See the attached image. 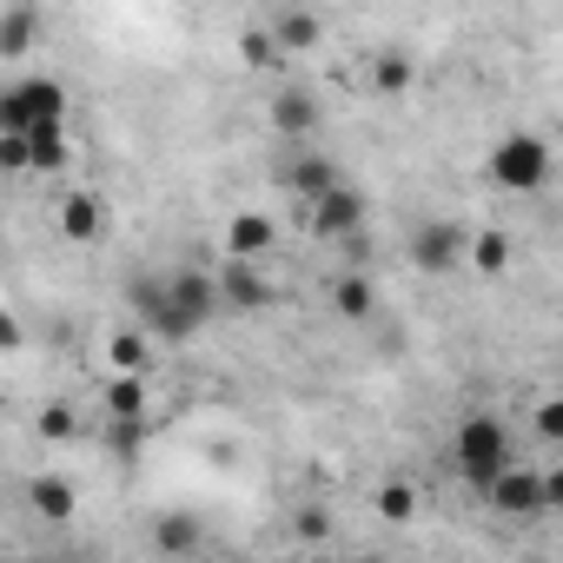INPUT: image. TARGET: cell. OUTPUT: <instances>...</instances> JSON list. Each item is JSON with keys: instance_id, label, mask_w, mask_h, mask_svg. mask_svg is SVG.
<instances>
[{"instance_id": "6da1fadb", "label": "cell", "mask_w": 563, "mask_h": 563, "mask_svg": "<svg viewBox=\"0 0 563 563\" xmlns=\"http://www.w3.org/2000/svg\"><path fill=\"white\" fill-rule=\"evenodd\" d=\"M133 312H140V332L146 339H166V345H179V339H192L212 312H219V286H212V272H146V278H133Z\"/></svg>"}, {"instance_id": "7a4b0ae2", "label": "cell", "mask_w": 563, "mask_h": 563, "mask_svg": "<svg viewBox=\"0 0 563 563\" xmlns=\"http://www.w3.org/2000/svg\"><path fill=\"white\" fill-rule=\"evenodd\" d=\"M451 464H457V477H464L471 490H484V484L510 464V431H504L490 411L464 418V424H457V438H451Z\"/></svg>"}, {"instance_id": "3957f363", "label": "cell", "mask_w": 563, "mask_h": 563, "mask_svg": "<svg viewBox=\"0 0 563 563\" xmlns=\"http://www.w3.org/2000/svg\"><path fill=\"white\" fill-rule=\"evenodd\" d=\"M67 120V87L34 74V80H14V93L0 100V133H34V126H60Z\"/></svg>"}, {"instance_id": "277c9868", "label": "cell", "mask_w": 563, "mask_h": 563, "mask_svg": "<svg viewBox=\"0 0 563 563\" xmlns=\"http://www.w3.org/2000/svg\"><path fill=\"white\" fill-rule=\"evenodd\" d=\"M484 497H490V510H504V517H543L556 497H563V484L556 477H537V471H523L517 457L484 484Z\"/></svg>"}, {"instance_id": "5b68a950", "label": "cell", "mask_w": 563, "mask_h": 563, "mask_svg": "<svg viewBox=\"0 0 563 563\" xmlns=\"http://www.w3.org/2000/svg\"><path fill=\"white\" fill-rule=\"evenodd\" d=\"M490 179L510 186V192H537V186L550 179V146H543L537 133H510V140H497V153H490Z\"/></svg>"}, {"instance_id": "8992f818", "label": "cell", "mask_w": 563, "mask_h": 563, "mask_svg": "<svg viewBox=\"0 0 563 563\" xmlns=\"http://www.w3.org/2000/svg\"><path fill=\"white\" fill-rule=\"evenodd\" d=\"M464 225L457 219H424L418 232H411V265L418 272H457V258H464Z\"/></svg>"}, {"instance_id": "52a82bcc", "label": "cell", "mask_w": 563, "mask_h": 563, "mask_svg": "<svg viewBox=\"0 0 563 563\" xmlns=\"http://www.w3.org/2000/svg\"><path fill=\"white\" fill-rule=\"evenodd\" d=\"M312 219H319V232H325V239H345V232H358V225H365V192L339 179L332 192H319V199H312Z\"/></svg>"}, {"instance_id": "ba28073f", "label": "cell", "mask_w": 563, "mask_h": 563, "mask_svg": "<svg viewBox=\"0 0 563 563\" xmlns=\"http://www.w3.org/2000/svg\"><path fill=\"white\" fill-rule=\"evenodd\" d=\"M212 286H219V306H239V312H258V306H272V286H265V278H258L245 258H232V265L212 278Z\"/></svg>"}, {"instance_id": "9c48e42d", "label": "cell", "mask_w": 563, "mask_h": 563, "mask_svg": "<svg viewBox=\"0 0 563 563\" xmlns=\"http://www.w3.org/2000/svg\"><path fill=\"white\" fill-rule=\"evenodd\" d=\"M272 126L286 133V140H312V133H319V100H312L306 87H278V100H272Z\"/></svg>"}, {"instance_id": "30bf717a", "label": "cell", "mask_w": 563, "mask_h": 563, "mask_svg": "<svg viewBox=\"0 0 563 563\" xmlns=\"http://www.w3.org/2000/svg\"><path fill=\"white\" fill-rule=\"evenodd\" d=\"M67 159H74L67 120H60V126H34V133H27V173H60Z\"/></svg>"}, {"instance_id": "8fae6325", "label": "cell", "mask_w": 563, "mask_h": 563, "mask_svg": "<svg viewBox=\"0 0 563 563\" xmlns=\"http://www.w3.org/2000/svg\"><path fill=\"white\" fill-rule=\"evenodd\" d=\"M286 186H292L299 199H319V192H332V186H339V166H332V159H319V153H299V159L286 166Z\"/></svg>"}, {"instance_id": "7c38bea8", "label": "cell", "mask_w": 563, "mask_h": 563, "mask_svg": "<svg viewBox=\"0 0 563 563\" xmlns=\"http://www.w3.org/2000/svg\"><path fill=\"white\" fill-rule=\"evenodd\" d=\"M34 34H41V14L34 8H8L0 14V60H21L34 47Z\"/></svg>"}, {"instance_id": "4fadbf2b", "label": "cell", "mask_w": 563, "mask_h": 563, "mask_svg": "<svg viewBox=\"0 0 563 563\" xmlns=\"http://www.w3.org/2000/svg\"><path fill=\"white\" fill-rule=\"evenodd\" d=\"M60 232H67L74 245H93V239H100V206H93V192H67V206H60Z\"/></svg>"}, {"instance_id": "5bb4252c", "label": "cell", "mask_w": 563, "mask_h": 563, "mask_svg": "<svg viewBox=\"0 0 563 563\" xmlns=\"http://www.w3.org/2000/svg\"><path fill=\"white\" fill-rule=\"evenodd\" d=\"M27 504H34L47 523H67V517H74V484H67V477H34V484H27Z\"/></svg>"}, {"instance_id": "9a60e30c", "label": "cell", "mask_w": 563, "mask_h": 563, "mask_svg": "<svg viewBox=\"0 0 563 563\" xmlns=\"http://www.w3.org/2000/svg\"><path fill=\"white\" fill-rule=\"evenodd\" d=\"M225 245H232V258H252V252H265V245H272V219H258V212H239V219L225 225Z\"/></svg>"}, {"instance_id": "2e32d148", "label": "cell", "mask_w": 563, "mask_h": 563, "mask_svg": "<svg viewBox=\"0 0 563 563\" xmlns=\"http://www.w3.org/2000/svg\"><path fill=\"white\" fill-rule=\"evenodd\" d=\"M372 87H378L385 100H391V93H405V87H411V60H405L398 47H385V54H378V67H372Z\"/></svg>"}, {"instance_id": "e0dca14e", "label": "cell", "mask_w": 563, "mask_h": 563, "mask_svg": "<svg viewBox=\"0 0 563 563\" xmlns=\"http://www.w3.org/2000/svg\"><path fill=\"white\" fill-rule=\"evenodd\" d=\"M107 411H113V418H146V385H140L133 372L113 378V385H107Z\"/></svg>"}, {"instance_id": "ac0fdd59", "label": "cell", "mask_w": 563, "mask_h": 563, "mask_svg": "<svg viewBox=\"0 0 563 563\" xmlns=\"http://www.w3.org/2000/svg\"><path fill=\"white\" fill-rule=\"evenodd\" d=\"M153 537H159V550H166V556H186V550H199V543H206L192 517H159V530H153Z\"/></svg>"}, {"instance_id": "d6986e66", "label": "cell", "mask_w": 563, "mask_h": 563, "mask_svg": "<svg viewBox=\"0 0 563 563\" xmlns=\"http://www.w3.org/2000/svg\"><path fill=\"white\" fill-rule=\"evenodd\" d=\"M464 258H477L484 272H504L510 265V239L504 232H477V239H464Z\"/></svg>"}, {"instance_id": "ffe728a7", "label": "cell", "mask_w": 563, "mask_h": 563, "mask_svg": "<svg viewBox=\"0 0 563 563\" xmlns=\"http://www.w3.org/2000/svg\"><path fill=\"white\" fill-rule=\"evenodd\" d=\"M319 41V14H278V47L286 54H306Z\"/></svg>"}, {"instance_id": "44dd1931", "label": "cell", "mask_w": 563, "mask_h": 563, "mask_svg": "<svg viewBox=\"0 0 563 563\" xmlns=\"http://www.w3.org/2000/svg\"><path fill=\"white\" fill-rule=\"evenodd\" d=\"M332 306H339L345 319H365V312H372V278H339V286H332Z\"/></svg>"}, {"instance_id": "7402d4cb", "label": "cell", "mask_w": 563, "mask_h": 563, "mask_svg": "<svg viewBox=\"0 0 563 563\" xmlns=\"http://www.w3.org/2000/svg\"><path fill=\"white\" fill-rule=\"evenodd\" d=\"M113 365H120V372H146V339L120 332V339H113Z\"/></svg>"}, {"instance_id": "603a6c76", "label": "cell", "mask_w": 563, "mask_h": 563, "mask_svg": "<svg viewBox=\"0 0 563 563\" xmlns=\"http://www.w3.org/2000/svg\"><path fill=\"white\" fill-rule=\"evenodd\" d=\"M378 510H385V517H391V523H405V517H411V510H418V497H411V490H405V484H385V490H378Z\"/></svg>"}, {"instance_id": "cb8c5ba5", "label": "cell", "mask_w": 563, "mask_h": 563, "mask_svg": "<svg viewBox=\"0 0 563 563\" xmlns=\"http://www.w3.org/2000/svg\"><path fill=\"white\" fill-rule=\"evenodd\" d=\"M0 166H8V173H27V133H0Z\"/></svg>"}, {"instance_id": "d4e9b609", "label": "cell", "mask_w": 563, "mask_h": 563, "mask_svg": "<svg viewBox=\"0 0 563 563\" xmlns=\"http://www.w3.org/2000/svg\"><path fill=\"white\" fill-rule=\"evenodd\" d=\"M41 431H47V438H67V431H74V418H67V411H47V418H41Z\"/></svg>"}, {"instance_id": "484cf974", "label": "cell", "mask_w": 563, "mask_h": 563, "mask_svg": "<svg viewBox=\"0 0 563 563\" xmlns=\"http://www.w3.org/2000/svg\"><path fill=\"white\" fill-rule=\"evenodd\" d=\"M537 431H543V438H556V431H563V411H556V405H543V411H537Z\"/></svg>"}, {"instance_id": "4316f807", "label": "cell", "mask_w": 563, "mask_h": 563, "mask_svg": "<svg viewBox=\"0 0 563 563\" xmlns=\"http://www.w3.org/2000/svg\"><path fill=\"white\" fill-rule=\"evenodd\" d=\"M299 530H306V537H325V530H332V517H325V510H306V517H299Z\"/></svg>"}]
</instances>
